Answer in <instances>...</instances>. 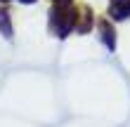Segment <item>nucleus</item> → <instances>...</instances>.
Returning <instances> with one entry per match:
<instances>
[{"label":"nucleus","mask_w":130,"mask_h":127,"mask_svg":"<svg viewBox=\"0 0 130 127\" xmlns=\"http://www.w3.org/2000/svg\"><path fill=\"white\" fill-rule=\"evenodd\" d=\"M76 21H78V7L73 5H55L50 10V33L57 38H66L69 33L76 31Z\"/></svg>","instance_id":"obj_1"},{"label":"nucleus","mask_w":130,"mask_h":127,"mask_svg":"<svg viewBox=\"0 0 130 127\" xmlns=\"http://www.w3.org/2000/svg\"><path fill=\"white\" fill-rule=\"evenodd\" d=\"M109 17L113 21H125L130 17V0H109Z\"/></svg>","instance_id":"obj_2"},{"label":"nucleus","mask_w":130,"mask_h":127,"mask_svg":"<svg viewBox=\"0 0 130 127\" xmlns=\"http://www.w3.org/2000/svg\"><path fill=\"white\" fill-rule=\"evenodd\" d=\"M99 38H102V42L106 45V49H109V52L116 49V33H113V28H111V24L106 19L99 21Z\"/></svg>","instance_id":"obj_3"},{"label":"nucleus","mask_w":130,"mask_h":127,"mask_svg":"<svg viewBox=\"0 0 130 127\" xmlns=\"http://www.w3.org/2000/svg\"><path fill=\"white\" fill-rule=\"evenodd\" d=\"M92 24H95V17L90 14L88 7H83L78 12V21H76V31L78 33H90L92 31Z\"/></svg>","instance_id":"obj_4"},{"label":"nucleus","mask_w":130,"mask_h":127,"mask_svg":"<svg viewBox=\"0 0 130 127\" xmlns=\"http://www.w3.org/2000/svg\"><path fill=\"white\" fill-rule=\"evenodd\" d=\"M0 33H3V38L12 40V19H10V12H7V7H0Z\"/></svg>","instance_id":"obj_5"},{"label":"nucleus","mask_w":130,"mask_h":127,"mask_svg":"<svg viewBox=\"0 0 130 127\" xmlns=\"http://www.w3.org/2000/svg\"><path fill=\"white\" fill-rule=\"evenodd\" d=\"M71 3H73V0H55V5H64V7L71 5Z\"/></svg>","instance_id":"obj_6"},{"label":"nucleus","mask_w":130,"mask_h":127,"mask_svg":"<svg viewBox=\"0 0 130 127\" xmlns=\"http://www.w3.org/2000/svg\"><path fill=\"white\" fill-rule=\"evenodd\" d=\"M19 3H24V5H31V3H36V0H19Z\"/></svg>","instance_id":"obj_7"},{"label":"nucleus","mask_w":130,"mask_h":127,"mask_svg":"<svg viewBox=\"0 0 130 127\" xmlns=\"http://www.w3.org/2000/svg\"><path fill=\"white\" fill-rule=\"evenodd\" d=\"M0 3H3V5H5V3H10V0H0Z\"/></svg>","instance_id":"obj_8"}]
</instances>
